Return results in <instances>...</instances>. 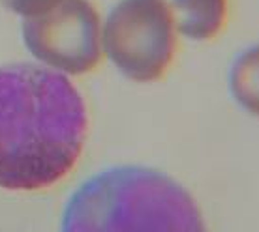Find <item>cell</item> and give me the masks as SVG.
I'll return each mask as SVG.
<instances>
[{
	"mask_svg": "<svg viewBox=\"0 0 259 232\" xmlns=\"http://www.w3.org/2000/svg\"><path fill=\"white\" fill-rule=\"evenodd\" d=\"M87 105L70 77L39 64L0 66V189L41 191L77 165Z\"/></svg>",
	"mask_w": 259,
	"mask_h": 232,
	"instance_id": "1",
	"label": "cell"
},
{
	"mask_svg": "<svg viewBox=\"0 0 259 232\" xmlns=\"http://www.w3.org/2000/svg\"><path fill=\"white\" fill-rule=\"evenodd\" d=\"M60 232H208L197 200L150 167L122 165L91 176L71 193Z\"/></svg>",
	"mask_w": 259,
	"mask_h": 232,
	"instance_id": "2",
	"label": "cell"
},
{
	"mask_svg": "<svg viewBox=\"0 0 259 232\" xmlns=\"http://www.w3.org/2000/svg\"><path fill=\"white\" fill-rule=\"evenodd\" d=\"M181 34L169 0H118L102 21V49L132 83L162 81L175 64Z\"/></svg>",
	"mask_w": 259,
	"mask_h": 232,
	"instance_id": "3",
	"label": "cell"
},
{
	"mask_svg": "<svg viewBox=\"0 0 259 232\" xmlns=\"http://www.w3.org/2000/svg\"><path fill=\"white\" fill-rule=\"evenodd\" d=\"M102 21L91 0H62L46 15L25 19L23 41L39 66L79 77L104 58Z\"/></svg>",
	"mask_w": 259,
	"mask_h": 232,
	"instance_id": "4",
	"label": "cell"
},
{
	"mask_svg": "<svg viewBox=\"0 0 259 232\" xmlns=\"http://www.w3.org/2000/svg\"><path fill=\"white\" fill-rule=\"evenodd\" d=\"M182 39L208 43L220 38L229 23V0H169Z\"/></svg>",
	"mask_w": 259,
	"mask_h": 232,
	"instance_id": "5",
	"label": "cell"
},
{
	"mask_svg": "<svg viewBox=\"0 0 259 232\" xmlns=\"http://www.w3.org/2000/svg\"><path fill=\"white\" fill-rule=\"evenodd\" d=\"M227 88L246 114L259 118V43L242 49L227 73Z\"/></svg>",
	"mask_w": 259,
	"mask_h": 232,
	"instance_id": "6",
	"label": "cell"
},
{
	"mask_svg": "<svg viewBox=\"0 0 259 232\" xmlns=\"http://www.w3.org/2000/svg\"><path fill=\"white\" fill-rule=\"evenodd\" d=\"M0 2L8 12L15 13L23 19H34L51 12L62 0H0Z\"/></svg>",
	"mask_w": 259,
	"mask_h": 232,
	"instance_id": "7",
	"label": "cell"
}]
</instances>
